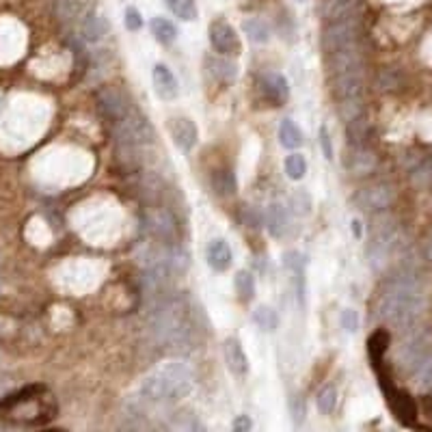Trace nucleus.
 I'll return each mask as SVG.
<instances>
[{
  "mask_svg": "<svg viewBox=\"0 0 432 432\" xmlns=\"http://www.w3.org/2000/svg\"><path fill=\"white\" fill-rule=\"evenodd\" d=\"M57 413V398L45 385H28L0 400V421L9 426H45Z\"/></svg>",
  "mask_w": 432,
  "mask_h": 432,
  "instance_id": "f257e3e1",
  "label": "nucleus"
},
{
  "mask_svg": "<svg viewBox=\"0 0 432 432\" xmlns=\"http://www.w3.org/2000/svg\"><path fill=\"white\" fill-rule=\"evenodd\" d=\"M195 389V376L182 361H165L143 376L139 394L147 402L171 404L190 396Z\"/></svg>",
  "mask_w": 432,
  "mask_h": 432,
  "instance_id": "f03ea898",
  "label": "nucleus"
},
{
  "mask_svg": "<svg viewBox=\"0 0 432 432\" xmlns=\"http://www.w3.org/2000/svg\"><path fill=\"white\" fill-rule=\"evenodd\" d=\"M423 309V294L415 279H396L381 301V315L394 327H411Z\"/></svg>",
  "mask_w": 432,
  "mask_h": 432,
  "instance_id": "7ed1b4c3",
  "label": "nucleus"
},
{
  "mask_svg": "<svg viewBox=\"0 0 432 432\" xmlns=\"http://www.w3.org/2000/svg\"><path fill=\"white\" fill-rule=\"evenodd\" d=\"M190 307L184 301H167L162 303L153 318V331L158 342L178 346L186 344L193 333V320H190Z\"/></svg>",
  "mask_w": 432,
  "mask_h": 432,
  "instance_id": "20e7f679",
  "label": "nucleus"
},
{
  "mask_svg": "<svg viewBox=\"0 0 432 432\" xmlns=\"http://www.w3.org/2000/svg\"><path fill=\"white\" fill-rule=\"evenodd\" d=\"M115 134H117V143L126 149V151H145L149 145H153V128L151 124L139 113L134 108L119 117L115 124Z\"/></svg>",
  "mask_w": 432,
  "mask_h": 432,
  "instance_id": "39448f33",
  "label": "nucleus"
},
{
  "mask_svg": "<svg viewBox=\"0 0 432 432\" xmlns=\"http://www.w3.org/2000/svg\"><path fill=\"white\" fill-rule=\"evenodd\" d=\"M210 43L223 57H238L242 52V43L236 28L223 20H216L210 24Z\"/></svg>",
  "mask_w": 432,
  "mask_h": 432,
  "instance_id": "423d86ee",
  "label": "nucleus"
},
{
  "mask_svg": "<svg viewBox=\"0 0 432 432\" xmlns=\"http://www.w3.org/2000/svg\"><path fill=\"white\" fill-rule=\"evenodd\" d=\"M97 106H99V111H102V115L111 122V124H115L119 117H124L128 111H130V104H128V99H126V95L119 91V89H113V87H106V89H102L99 93H97Z\"/></svg>",
  "mask_w": 432,
  "mask_h": 432,
  "instance_id": "0eeeda50",
  "label": "nucleus"
},
{
  "mask_svg": "<svg viewBox=\"0 0 432 432\" xmlns=\"http://www.w3.org/2000/svg\"><path fill=\"white\" fill-rule=\"evenodd\" d=\"M151 80H153V91L160 99L165 102H173L180 93V82L173 76V72L165 65V63H158L151 72Z\"/></svg>",
  "mask_w": 432,
  "mask_h": 432,
  "instance_id": "6e6552de",
  "label": "nucleus"
},
{
  "mask_svg": "<svg viewBox=\"0 0 432 432\" xmlns=\"http://www.w3.org/2000/svg\"><path fill=\"white\" fill-rule=\"evenodd\" d=\"M259 87H261L264 97L268 102H273V104H284L290 97V82L279 72H266V74H261Z\"/></svg>",
  "mask_w": 432,
  "mask_h": 432,
  "instance_id": "1a4fd4ad",
  "label": "nucleus"
},
{
  "mask_svg": "<svg viewBox=\"0 0 432 432\" xmlns=\"http://www.w3.org/2000/svg\"><path fill=\"white\" fill-rule=\"evenodd\" d=\"M394 199V193L389 186L385 184H376V186H369L365 190H361L357 195V205L361 210H367V212H376V210H385Z\"/></svg>",
  "mask_w": 432,
  "mask_h": 432,
  "instance_id": "9d476101",
  "label": "nucleus"
},
{
  "mask_svg": "<svg viewBox=\"0 0 432 432\" xmlns=\"http://www.w3.org/2000/svg\"><path fill=\"white\" fill-rule=\"evenodd\" d=\"M205 261L212 270H216V273H225V270H230V266L234 261V253H232L227 240H223V238L210 240L205 247Z\"/></svg>",
  "mask_w": 432,
  "mask_h": 432,
  "instance_id": "9b49d317",
  "label": "nucleus"
},
{
  "mask_svg": "<svg viewBox=\"0 0 432 432\" xmlns=\"http://www.w3.org/2000/svg\"><path fill=\"white\" fill-rule=\"evenodd\" d=\"M169 132H171V139H173L176 147H180L182 151H190L197 145L199 130H197V126L188 117L171 119L169 122Z\"/></svg>",
  "mask_w": 432,
  "mask_h": 432,
  "instance_id": "f8f14e48",
  "label": "nucleus"
},
{
  "mask_svg": "<svg viewBox=\"0 0 432 432\" xmlns=\"http://www.w3.org/2000/svg\"><path fill=\"white\" fill-rule=\"evenodd\" d=\"M385 389H387V400H389V406H392L394 415L404 426H411L415 421V417H417L415 400L406 392H400V389H394V387H385Z\"/></svg>",
  "mask_w": 432,
  "mask_h": 432,
  "instance_id": "ddd939ff",
  "label": "nucleus"
},
{
  "mask_svg": "<svg viewBox=\"0 0 432 432\" xmlns=\"http://www.w3.org/2000/svg\"><path fill=\"white\" fill-rule=\"evenodd\" d=\"M264 221H266V230L270 232V236H275V238H286L288 236V232H290V214H288L286 205L270 203L266 207Z\"/></svg>",
  "mask_w": 432,
  "mask_h": 432,
  "instance_id": "4468645a",
  "label": "nucleus"
},
{
  "mask_svg": "<svg viewBox=\"0 0 432 432\" xmlns=\"http://www.w3.org/2000/svg\"><path fill=\"white\" fill-rule=\"evenodd\" d=\"M284 266L292 273V281H294V292H296V298L301 301V305H305V266H307V259L303 253L298 251H288L284 255Z\"/></svg>",
  "mask_w": 432,
  "mask_h": 432,
  "instance_id": "2eb2a0df",
  "label": "nucleus"
},
{
  "mask_svg": "<svg viewBox=\"0 0 432 432\" xmlns=\"http://www.w3.org/2000/svg\"><path fill=\"white\" fill-rule=\"evenodd\" d=\"M223 355H225L227 369H230L234 376H238V378L247 376V372H249V359H247V355H244V350H242V344H240L236 338H227V340H225V344H223Z\"/></svg>",
  "mask_w": 432,
  "mask_h": 432,
  "instance_id": "dca6fc26",
  "label": "nucleus"
},
{
  "mask_svg": "<svg viewBox=\"0 0 432 432\" xmlns=\"http://www.w3.org/2000/svg\"><path fill=\"white\" fill-rule=\"evenodd\" d=\"M145 221H147V230L160 240H171L176 236V219L167 210H156L147 214Z\"/></svg>",
  "mask_w": 432,
  "mask_h": 432,
  "instance_id": "f3484780",
  "label": "nucleus"
},
{
  "mask_svg": "<svg viewBox=\"0 0 432 432\" xmlns=\"http://www.w3.org/2000/svg\"><path fill=\"white\" fill-rule=\"evenodd\" d=\"M376 167V158L369 149H365V145H352L348 156H346V169L355 176H363L369 173Z\"/></svg>",
  "mask_w": 432,
  "mask_h": 432,
  "instance_id": "a211bd4d",
  "label": "nucleus"
},
{
  "mask_svg": "<svg viewBox=\"0 0 432 432\" xmlns=\"http://www.w3.org/2000/svg\"><path fill=\"white\" fill-rule=\"evenodd\" d=\"M210 74L219 80V82H234L238 78V65L230 59V57H212L205 61Z\"/></svg>",
  "mask_w": 432,
  "mask_h": 432,
  "instance_id": "6ab92c4d",
  "label": "nucleus"
},
{
  "mask_svg": "<svg viewBox=\"0 0 432 432\" xmlns=\"http://www.w3.org/2000/svg\"><path fill=\"white\" fill-rule=\"evenodd\" d=\"M357 9V0H327L324 3V18L329 22L348 20Z\"/></svg>",
  "mask_w": 432,
  "mask_h": 432,
  "instance_id": "aec40b11",
  "label": "nucleus"
},
{
  "mask_svg": "<svg viewBox=\"0 0 432 432\" xmlns=\"http://www.w3.org/2000/svg\"><path fill=\"white\" fill-rule=\"evenodd\" d=\"M80 33H82V39H85L87 43H97V41L104 39V35L108 33V24H106L104 18H99V16H91V14H89L87 20L82 22Z\"/></svg>",
  "mask_w": 432,
  "mask_h": 432,
  "instance_id": "412c9836",
  "label": "nucleus"
},
{
  "mask_svg": "<svg viewBox=\"0 0 432 432\" xmlns=\"http://www.w3.org/2000/svg\"><path fill=\"white\" fill-rule=\"evenodd\" d=\"M279 143L286 149H298L303 145V132L292 119H284L279 124Z\"/></svg>",
  "mask_w": 432,
  "mask_h": 432,
  "instance_id": "4be33fe9",
  "label": "nucleus"
},
{
  "mask_svg": "<svg viewBox=\"0 0 432 432\" xmlns=\"http://www.w3.org/2000/svg\"><path fill=\"white\" fill-rule=\"evenodd\" d=\"M151 35L156 37L158 43L169 45V43L176 41L178 31H176V26H173L167 18H153V20H151Z\"/></svg>",
  "mask_w": 432,
  "mask_h": 432,
  "instance_id": "5701e85b",
  "label": "nucleus"
},
{
  "mask_svg": "<svg viewBox=\"0 0 432 432\" xmlns=\"http://www.w3.org/2000/svg\"><path fill=\"white\" fill-rule=\"evenodd\" d=\"M212 186H214L216 193L223 195V197L234 195L236 188H238L236 178H234V173H232L230 169H219V171H214V176H212Z\"/></svg>",
  "mask_w": 432,
  "mask_h": 432,
  "instance_id": "b1692460",
  "label": "nucleus"
},
{
  "mask_svg": "<svg viewBox=\"0 0 432 432\" xmlns=\"http://www.w3.org/2000/svg\"><path fill=\"white\" fill-rule=\"evenodd\" d=\"M253 322L257 324L261 331L273 333V331L277 329V324H279V315H277V311H275L273 307L261 305V307H257V309L253 311Z\"/></svg>",
  "mask_w": 432,
  "mask_h": 432,
  "instance_id": "393cba45",
  "label": "nucleus"
},
{
  "mask_svg": "<svg viewBox=\"0 0 432 432\" xmlns=\"http://www.w3.org/2000/svg\"><path fill=\"white\" fill-rule=\"evenodd\" d=\"M242 28L249 35V39L255 41V43H268L270 41V28H268V24L264 20L249 18V20H244Z\"/></svg>",
  "mask_w": 432,
  "mask_h": 432,
  "instance_id": "a878e982",
  "label": "nucleus"
},
{
  "mask_svg": "<svg viewBox=\"0 0 432 432\" xmlns=\"http://www.w3.org/2000/svg\"><path fill=\"white\" fill-rule=\"evenodd\" d=\"M167 5L176 18H180L184 22L197 20V3L195 0H167Z\"/></svg>",
  "mask_w": 432,
  "mask_h": 432,
  "instance_id": "bb28decb",
  "label": "nucleus"
},
{
  "mask_svg": "<svg viewBox=\"0 0 432 432\" xmlns=\"http://www.w3.org/2000/svg\"><path fill=\"white\" fill-rule=\"evenodd\" d=\"M387 344H389V333H387V331H376V333L369 338L367 350H369V357H372V361H374L376 365L381 363V359H383V355H385V350H387Z\"/></svg>",
  "mask_w": 432,
  "mask_h": 432,
  "instance_id": "cd10ccee",
  "label": "nucleus"
},
{
  "mask_svg": "<svg viewBox=\"0 0 432 432\" xmlns=\"http://www.w3.org/2000/svg\"><path fill=\"white\" fill-rule=\"evenodd\" d=\"M286 173H288V178L294 180V182L303 180V178L307 176V160H305V156H301V153H290V156L286 158Z\"/></svg>",
  "mask_w": 432,
  "mask_h": 432,
  "instance_id": "c85d7f7f",
  "label": "nucleus"
},
{
  "mask_svg": "<svg viewBox=\"0 0 432 432\" xmlns=\"http://www.w3.org/2000/svg\"><path fill=\"white\" fill-rule=\"evenodd\" d=\"M236 292L247 303L255 296V279L251 273H247V270H240V273L236 275Z\"/></svg>",
  "mask_w": 432,
  "mask_h": 432,
  "instance_id": "c756f323",
  "label": "nucleus"
},
{
  "mask_svg": "<svg viewBox=\"0 0 432 432\" xmlns=\"http://www.w3.org/2000/svg\"><path fill=\"white\" fill-rule=\"evenodd\" d=\"M338 406V389L333 385H327L318 394V409L324 415H331Z\"/></svg>",
  "mask_w": 432,
  "mask_h": 432,
  "instance_id": "7c9ffc66",
  "label": "nucleus"
},
{
  "mask_svg": "<svg viewBox=\"0 0 432 432\" xmlns=\"http://www.w3.org/2000/svg\"><path fill=\"white\" fill-rule=\"evenodd\" d=\"M89 7L91 0H63L61 5V14L65 18H80V16H89Z\"/></svg>",
  "mask_w": 432,
  "mask_h": 432,
  "instance_id": "2f4dec72",
  "label": "nucleus"
},
{
  "mask_svg": "<svg viewBox=\"0 0 432 432\" xmlns=\"http://www.w3.org/2000/svg\"><path fill=\"white\" fill-rule=\"evenodd\" d=\"M340 322H342V329L348 331V333H357L359 331V313L355 309H344Z\"/></svg>",
  "mask_w": 432,
  "mask_h": 432,
  "instance_id": "473e14b6",
  "label": "nucleus"
},
{
  "mask_svg": "<svg viewBox=\"0 0 432 432\" xmlns=\"http://www.w3.org/2000/svg\"><path fill=\"white\" fill-rule=\"evenodd\" d=\"M124 24H126V28L132 31V33L141 31V28H143V16L139 14V9L128 7L126 14H124Z\"/></svg>",
  "mask_w": 432,
  "mask_h": 432,
  "instance_id": "72a5a7b5",
  "label": "nucleus"
},
{
  "mask_svg": "<svg viewBox=\"0 0 432 432\" xmlns=\"http://www.w3.org/2000/svg\"><path fill=\"white\" fill-rule=\"evenodd\" d=\"M320 147H322L324 158H327V160L331 162V160H333V143H331V136H329L327 126H322V128H320Z\"/></svg>",
  "mask_w": 432,
  "mask_h": 432,
  "instance_id": "f704fd0d",
  "label": "nucleus"
},
{
  "mask_svg": "<svg viewBox=\"0 0 432 432\" xmlns=\"http://www.w3.org/2000/svg\"><path fill=\"white\" fill-rule=\"evenodd\" d=\"M290 413H292V419H294L296 426L303 423V419H305V402H303L301 396H294L290 400Z\"/></svg>",
  "mask_w": 432,
  "mask_h": 432,
  "instance_id": "c9c22d12",
  "label": "nucleus"
},
{
  "mask_svg": "<svg viewBox=\"0 0 432 432\" xmlns=\"http://www.w3.org/2000/svg\"><path fill=\"white\" fill-rule=\"evenodd\" d=\"M232 428H234V432H247V430H251V428H253V421H251V417L240 415V417H236V419H234Z\"/></svg>",
  "mask_w": 432,
  "mask_h": 432,
  "instance_id": "e433bc0d",
  "label": "nucleus"
},
{
  "mask_svg": "<svg viewBox=\"0 0 432 432\" xmlns=\"http://www.w3.org/2000/svg\"><path fill=\"white\" fill-rule=\"evenodd\" d=\"M352 230H355V236H357V238H361V221H359V219H355V221H352Z\"/></svg>",
  "mask_w": 432,
  "mask_h": 432,
  "instance_id": "4c0bfd02",
  "label": "nucleus"
},
{
  "mask_svg": "<svg viewBox=\"0 0 432 432\" xmlns=\"http://www.w3.org/2000/svg\"><path fill=\"white\" fill-rule=\"evenodd\" d=\"M296 3H305V0H296Z\"/></svg>",
  "mask_w": 432,
  "mask_h": 432,
  "instance_id": "58836bf2",
  "label": "nucleus"
}]
</instances>
